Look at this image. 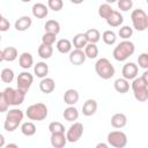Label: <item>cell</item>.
I'll list each match as a JSON object with an SVG mask.
<instances>
[{
  "instance_id": "1",
  "label": "cell",
  "mask_w": 148,
  "mask_h": 148,
  "mask_svg": "<svg viewBox=\"0 0 148 148\" xmlns=\"http://www.w3.org/2000/svg\"><path fill=\"white\" fill-rule=\"evenodd\" d=\"M134 51L135 46L131 40H123L114 47L112 56L117 61H125L134 53Z\"/></svg>"
},
{
  "instance_id": "2",
  "label": "cell",
  "mask_w": 148,
  "mask_h": 148,
  "mask_svg": "<svg viewBox=\"0 0 148 148\" xmlns=\"http://www.w3.org/2000/svg\"><path fill=\"white\" fill-rule=\"evenodd\" d=\"M23 111L20 109H10L9 111H7L6 114V119L3 123V128L7 132H14L18 125L22 123L23 120Z\"/></svg>"
},
{
  "instance_id": "3",
  "label": "cell",
  "mask_w": 148,
  "mask_h": 148,
  "mask_svg": "<svg viewBox=\"0 0 148 148\" xmlns=\"http://www.w3.org/2000/svg\"><path fill=\"white\" fill-rule=\"evenodd\" d=\"M95 71H96V74L101 79H103V80L111 79L114 75V72H116L113 65L106 58H101V59H98L96 61V64H95Z\"/></svg>"
},
{
  "instance_id": "4",
  "label": "cell",
  "mask_w": 148,
  "mask_h": 148,
  "mask_svg": "<svg viewBox=\"0 0 148 148\" xmlns=\"http://www.w3.org/2000/svg\"><path fill=\"white\" fill-rule=\"evenodd\" d=\"M25 114L30 120L42 121L47 117V108L44 103H35L28 106Z\"/></svg>"
},
{
  "instance_id": "5",
  "label": "cell",
  "mask_w": 148,
  "mask_h": 148,
  "mask_svg": "<svg viewBox=\"0 0 148 148\" xmlns=\"http://www.w3.org/2000/svg\"><path fill=\"white\" fill-rule=\"evenodd\" d=\"M131 20L133 23V28L138 31H145L148 28V16L143 9H134L131 13Z\"/></svg>"
},
{
  "instance_id": "6",
  "label": "cell",
  "mask_w": 148,
  "mask_h": 148,
  "mask_svg": "<svg viewBox=\"0 0 148 148\" xmlns=\"http://www.w3.org/2000/svg\"><path fill=\"white\" fill-rule=\"evenodd\" d=\"M2 92L5 95L7 104L12 105V106H17V105L22 104L24 101V97H25V94L21 92L20 90H17L15 88H12V87H7Z\"/></svg>"
},
{
  "instance_id": "7",
  "label": "cell",
  "mask_w": 148,
  "mask_h": 148,
  "mask_svg": "<svg viewBox=\"0 0 148 148\" xmlns=\"http://www.w3.org/2000/svg\"><path fill=\"white\" fill-rule=\"evenodd\" d=\"M108 143L113 148H124L127 145V136L121 131H112L108 134Z\"/></svg>"
},
{
  "instance_id": "8",
  "label": "cell",
  "mask_w": 148,
  "mask_h": 148,
  "mask_svg": "<svg viewBox=\"0 0 148 148\" xmlns=\"http://www.w3.org/2000/svg\"><path fill=\"white\" fill-rule=\"evenodd\" d=\"M34 82V76L29 72H22L18 74L17 80H16V89L20 90L23 94H27L28 90L30 89L31 84Z\"/></svg>"
},
{
  "instance_id": "9",
  "label": "cell",
  "mask_w": 148,
  "mask_h": 148,
  "mask_svg": "<svg viewBox=\"0 0 148 148\" xmlns=\"http://www.w3.org/2000/svg\"><path fill=\"white\" fill-rule=\"evenodd\" d=\"M83 135V125L81 123H77L75 121L74 124H72L69 126V128L67 130V133H66V139L68 142H76L81 139V136Z\"/></svg>"
},
{
  "instance_id": "10",
  "label": "cell",
  "mask_w": 148,
  "mask_h": 148,
  "mask_svg": "<svg viewBox=\"0 0 148 148\" xmlns=\"http://www.w3.org/2000/svg\"><path fill=\"white\" fill-rule=\"evenodd\" d=\"M138 72H139L138 65H135L134 62H126L123 66V69H121L123 79H125L127 81L128 80H134L138 76Z\"/></svg>"
},
{
  "instance_id": "11",
  "label": "cell",
  "mask_w": 148,
  "mask_h": 148,
  "mask_svg": "<svg viewBox=\"0 0 148 148\" xmlns=\"http://www.w3.org/2000/svg\"><path fill=\"white\" fill-rule=\"evenodd\" d=\"M86 56H84V52L83 50H76L74 49L73 51L69 52V61L72 65H75V66H80L82 65L84 61H86Z\"/></svg>"
},
{
  "instance_id": "12",
  "label": "cell",
  "mask_w": 148,
  "mask_h": 148,
  "mask_svg": "<svg viewBox=\"0 0 148 148\" xmlns=\"http://www.w3.org/2000/svg\"><path fill=\"white\" fill-rule=\"evenodd\" d=\"M106 23L112 27V28H117V27H120L124 22V17L123 15L120 14V12H117V10H113L106 18H105Z\"/></svg>"
},
{
  "instance_id": "13",
  "label": "cell",
  "mask_w": 148,
  "mask_h": 148,
  "mask_svg": "<svg viewBox=\"0 0 148 148\" xmlns=\"http://www.w3.org/2000/svg\"><path fill=\"white\" fill-rule=\"evenodd\" d=\"M50 142L53 148H64L67 143V139L65 133H53L51 134Z\"/></svg>"
},
{
  "instance_id": "14",
  "label": "cell",
  "mask_w": 148,
  "mask_h": 148,
  "mask_svg": "<svg viewBox=\"0 0 148 148\" xmlns=\"http://www.w3.org/2000/svg\"><path fill=\"white\" fill-rule=\"evenodd\" d=\"M97 106L98 105H97V102L95 99H92V98L87 99L83 103V105H82V113H83V116L90 117V116L95 114L96 111H97Z\"/></svg>"
},
{
  "instance_id": "15",
  "label": "cell",
  "mask_w": 148,
  "mask_h": 148,
  "mask_svg": "<svg viewBox=\"0 0 148 148\" xmlns=\"http://www.w3.org/2000/svg\"><path fill=\"white\" fill-rule=\"evenodd\" d=\"M32 15L37 18H44L47 16L49 14V8L46 5L42 3V2H36L34 6H32Z\"/></svg>"
},
{
  "instance_id": "16",
  "label": "cell",
  "mask_w": 148,
  "mask_h": 148,
  "mask_svg": "<svg viewBox=\"0 0 148 148\" xmlns=\"http://www.w3.org/2000/svg\"><path fill=\"white\" fill-rule=\"evenodd\" d=\"M54 88H56V82L51 77L46 76V77L42 79L40 82H39V89L44 94H51L54 90Z\"/></svg>"
},
{
  "instance_id": "17",
  "label": "cell",
  "mask_w": 148,
  "mask_h": 148,
  "mask_svg": "<svg viewBox=\"0 0 148 148\" xmlns=\"http://www.w3.org/2000/svg\"><path fill=\"white\" fill-rule=\"evenodd\" d=\"M79 97H80V95H79L77 90H75V89H67V90L65 91L62 98H64V102H65L67 105L74 106V104L77 103Z\"/></svg>"
},
{
  "instance_id": "18",
  "label": "cell",
  "mask_w": 148,
  "mask_h": 148,
  "mask_svg": "<svg viewBox=\"0 0 148 148\" xmlns=\"http://www.w3.org/2000/svg\"><path fill=\"white\" fill-rule=\"evenodd\" d=\"M31 24H32L31 17H29V16H21V17H18L15 21L14 27H15V29L17 31H25V30H28L31 27Z\"/></svg>"
},
{
  "instance_id": "19",
  "label": "cell",
  "mask_w": 148,
  "mask_h": 148,
  "mask_svg": "<svg viewBox=\"0 0 148 148\" xmlns=\"http://www.w3.org/2000/svg\"><path fill=\"white\" fill-rule=\"evenodd\" d=\"M127 124V118L124 113H114L111 117V125L114 128H123Z\"/></svg>"
},
{
  "instance_id": "20",
  "label": "cell",
  "mask_w": 148,
  "mask_h": 148,
  "mask_svg": "<svg viewBox=\"0 0 148 148\" xmlns=\"http://www.w3.org/2000/svg\"><path fill=\"white\" fill-rule=\"evenodd\" d=\"M18 64L23 69H28L34 65V58L31 53L29 52H23L18 57Z\"/></svg>"
},
{
  "instance_id": "21",
  "label": "cell",
  "mask_w": 148,
  "mask_h": 148,
  "mask_svg": "<svg viewBox=\"0 0 148 148\" xmlns=\"http://www.w3.org/2000/svg\"><path fill=\"white\" fill-rule=\"evenodd\" d=\"M34 73L37 77L44 79L46 77V75L49 74V66L46 65V62L44 61H39L34 66Z\"/></svg>"
},
{
  "instance_id": "22",
  "label": "cell",
  "mask_w": 148,
  "mask_h": 148,
  "mask_svg": "<svg viewBox=\"0 0 148 148\" xmlns=\"http://www.w3.org/2000/svg\"><path fill=\"white\" fill-rule=\"evenodd\" d=\"M56 47L57 50L62 53V54H66V53H69L72 51V42L67 38H61L57 42L56 44Z\"/></svg>"
},
{
  "instance_id": "23",
  "label": "cell",
  "mask_w": 148,
  "mask_h": 148,
  "mask_svg": "<svg viewBox=\"0 0 148 148\" xmlns=\"http://www.w3.org/2000/svg\"><path fill=\"white\" fill-rule=\"evenodd\" d=\"M44 29H45V32L53 34L57 36L60 32V23L56 20H47L46 23L44 24Z\"/></svg>"
},
{
  "instance_id": "24",
  "label": "cell",
  "mask_w": 148,
  "mask_h": 148,
  "mask_svg": "<svg viewBox=\"0 0 148 148\" xmlns=\"http://www.w3.org/2000/svg\"><path fill=\"white\" fill-rule=\"evenodd\" d=\"M2 57H3V60H5V61H8V62L14 61V60L18 57V53H17L16 47H14V46H8V47L3 49V50H2Z\"/></svg>"
},
{
  "instance_id": "25",
  "label": "cell",
  "mask_w": 148,
  "mask_h": 148,
  "mask_svg": "<svg viewBox=\"0 0 148 148\" xmlns=\"http://www.w3.org/2000/svg\"><path fill=\"white\" fill-rule=\"evenodd\" d=\"M113 87H114V90L117 92H120V94H126L128 90H130V83L127 80L123 79V77H119L114 81L113 83Z\"/></svg>"
},
{
  "instance_id": "26",
  "label": "cell",
  "mask_w": 148,
  "mask_h": 148,
  "mask_svg": "<svg viewBox=\"0 0 148 148\" xmlns=\"http://www.w3.org/2000/svg\"><path fill=\"white\" fill-rule=\"evenodd\" d=\"M87 44H88V42H87V38H86L84 34H76L73 37L72 45H74V47L76 50H83Z\"/></svg>"
},
{
  "instance_id": "27",
  "label": "cell",
  "mask_w": 148,
  "mask_h": 148,
  "mask_svg": "<svg viewBox=\"0 0 148 148\" xmlns=\"http://www.w3.org/2000/svg\"><path fill=\"white\" fill-rule=\"evenodd\" d=\"M62 116H64L65 120H67V121H74L75 123V120L79 118V111H77V109L75 106H68V108H66L64 110Z\"/></svg>"
},
{
  "instance_id": "28",
  "label": "cell",
  "mask_w": 148,
  "mask_h": 148,
  "mask_svg": "<svg viewBox=\"0 0 148 148\" xmlns=\"http://www.w3.org/2000/svg\"><path fill=\"white\" fill-rule=\"evenodd\" d=\"M84 36L87 38V42L88 43H91V44H96L99 39H101V34L97 29L95 28H91V29H88L86 32H84Z\"/></svg>"
},
{
  "instance_id": "29",
  "label": "cell",
  "mask_w": 148,
  "mask_h": 148,
  "mask_svg": "<svg viewBox=\"0 0 148 148\" xmlns=\"http://www.w3.org/2000/svg\"><path fill=\"white\" fill-rule=\"evenodd\" d=\"M131 88L133 90V92L135 91H139V90H145V89H148V82L145 81L141 76L140 77H135L131 84Z\"/></svg>"
},
{
  "instance_id": "30",
  "label": "cell",
  "mask_w": 148,
  "mask_h": 148,
  "mask_svg": "<svg viewBox=\"0 0 148 148\" xmlns=\"http://www.w3.org/2000/svg\"><path fill=\"white\" fill-rule=\"evenodd\" d=\"M21 132L25 136H32L36 133V126L32 121H25L21 125Z\"/></svg>"
},
{
  "instance_id": "31",
  "label": "cell",
  "mask_w": 148,
  "mask_h": 148,
  "mask_svg": "<svg viewBox=\"0 0 148 148\" xmlns=\"http://www.w3.org/2000/svg\"><path fill=\"white\" fill-rule=\"evenodd\" d=\"M84 56L86 58H89V59H95L97 58L98 56V47L96 44H91V43H88L84 47Z\"/></svg>"
},
{
  "instance_id": "32",
  "label": "cell",
  "mask_w": 148,
  "mask_h": 148,
  "mask_svg": "<svg viewBox=\"0 0 148 148\" xmlns=\"http://www.w3.org/2000/svg\"><path fill=\"white\" fill-rule=\"evenodd\" d=\"M102 39L106 45H113L117 40V35L112 30H105L102 34Z\"/></svg>"
},
{
  "instance_id": "33",
  "label": "cell",
  "mask_w": 148,
  "mask_h": 148,
  "mask_svg": "<svg viewBox=\"0 0 148 148\" xmlns=\"http://www.w3.org/2000/svg\"><path fill=\"white\" fill-rule=\"evenodd\" d=\"M53 54V47L52 46H47L44 44H40L38 47V56L42 59H49L51 58Z\"/></svg>"
},
{
  "instance_id": "34",
  "label": "cell",
  "mask_w": 148,
  "mask_h": 148,
  "mask_svg": "<svg viewBox=\"0 0 148 148\" xmlns=\"http://www.w3.org/2000/svg\"><path fill=\"white\" fill-rule=\"evenodd\" d=\"M1 81L5 83H10L14 80V71L10 68H3L0 73Z\"/></svg>"
},
{
  "instance_id": "35",
  "label": "cell",
  "mask_w": 148,
  "mask_h": 148,
  "mask_svg": "<svg viewBox=\"0 0 148 148\" xmlns=\"http://www.w3.org/2000/svg\"><path fill=\"white\" fill-rule=\"evenodd\" d=\"M118 35H119V37L123 38L124 40H128V38L132 37V35H133V29H132L130 25H123V27L119 28Z\"/></svg>"
},
{
  "instance_id": "36",
  "label": "cell",
  "mask_w": 148,
  "mask_h": 148,
  "mask_svg": "<svg viewBox=\"0 0 148 148\" xmlns=\"http://www.w3.org/2000/svg\"><path fill=\"white\" fill-rule=\"evenodd\" d=\"M112 12H113V9H112V7H111L109 3H103V5H101L99 8H98V15H99L102 18H106Z\"/></svg>"
},
{
  "instance_id": "37",
  "label": "cell",
  "mask_w": 148,
  "mask_h": 148,
  "mask_svg": "<svg viewBox=\"0 0 148 148\" xmlns=\"http://www.w3.org/2000/svg\"><path fill=\"white\" fill-rule=\"evenodd\" d=\"M49 130L51 134L53 133H65V126L60 121H52L49 125Z\"/></svg>"
},
{
  "instance_id": "38",
  "label": "cell",
  "mask_w": 148,
  "mask_h": 148,
  "mask_svg": "<svg viewBox=\"0 0 148 148\" xmlns=\"http://www.w3.org/2000/svg\"><path fill=\"white\" fill-rule=\"evenodd\" d=\"M64 7L62 0H49L47 1V8L52 9L53 12H59Z\"/></svg>"
},
{
  "instance_id": "39",
  "label": "cell",
  "mask_w": 148,
  "mask_h": 148,
  "mask_svg": "<svg viewBox=\"0 0 148 148\" xmlns=\"http://www.w3.org/2000/svg\"><path fill=\"white\" fill-rule=\"evenodd\" d=\"M54 42H56V35H53V34L45 32V34L42 36V44H44V45L52 46Z\"/></svg>"
},
{
  "instance_id": "40",
  "label": "cell",
  "mask_w": 148,
  "mask_h": 148,
  "mask_svg": "<svg viewBox=\"0 0 148 148\" xmlns=\"http://www.w3.org/2000/svg\"><path fill=\"white\" fill-rule=\"evenodd\" d=\"M117 5H118V8L120 10L127 12V10H130L133 7V1L132 0H119L117 2Z\"/></svg>"
},
{
  "instance_id": "41",
  "label": "cell",
  "mask_w": 148,
  "mask_h": 148,
  "mask_svg": "<svg viewBox=\"0 0 148 148\" xmlns=\"http://www.w3.org/2000/svg\"><path fill=\"white\" fill-rule=\"evenodd\" d=\"M133 94H134V98L139 102H146L148 99V89L139 90V91H135Z\"/></svg>"
},
{
  "instance_id": "42",
  "label": "cell",
  "mask_w": 148,
  "mask_h": 148,
  "mask_svg": "<svg viewBox=\"0 0 148 148\" xmlns=\"http://www.w3.org/2000/svg\"><path fill=\"white\" fill-rule=\"evenodd\" d=\"M138 65H139V67H141L143 69L148 68V54L147 53H141L138 57Z\"/></svg>"
},
{
  "instance_id": "43",
  "label": "cell",
  "mask_w": 148,
  "mask_h": 148,
  "mask_svg": "<svg viewBox=\"0 0 148 148\" xmlns=\"http://www.w3.org/2000/svg\"><path fill=\"white\" fill-rule=\"evenodd\" d=\"M8 104H7V102H6V98H5V95H3V92L1 91L0 92V112H6V111H8Z\"/></svg>"
},
{
  "instance_id": "44",
  "label": "cell",
  "mask_w": 148,
  "mask_h": 148,
  "mask_svg": "<svg viewBox=\"0 0 148 148\" xmlns=\"http://www.w3.org/2000/svg\"><path fill=\"white\" fill-rule=\"evenodd\" d=\"M9 27H10L9 21H8L6 17L2 16V18L0 20V31H1V32H5V31H7V30L9 29Z\"/></svg>"
},
{
  "instance_id": "45",
  "label": "cell",
  "mask_w": 148,
  "mask_h": 148,
  "mask_svg": "<svg viewBox=\"0 0 148 148\" xmlns=\"http://www.w3.org/2000/svg\"><path fill=\"white\" fill-rule=\"evenodd\" d=\"M95 148H109V145L108 143H105V142H99V143H97L96 145V147Z\"/></svg>"
},
{
  "instance_id": "46",
  "label": "cell",
  "mask_w": 148,
  "mask_h": 148,
  "mask_svg": "<svg viewBox=\"0 0 148 148\" xmlns=\"http://www.w3.org/2000/svg\"><path fill=\"white\" fill-rule=\"evenodd\" d=\"M5 143H6V140H5V136L2 134H0V148L5 147Z\"/></svg>"
},
{
  "instance_id": "47",
  "label": "cell",
  "mask_w": 148,
  "mask_h": 148,
  "mask_svg": "<svg viewBox=\"0 0 148 148\" xmlns=\"http://www.w3.org/2000/svg\"><path fill=\"white\" fill-rule=\"evenodd\" d=\"M5 148H18V146L16 143H8L5 146Z\"/></svg>"
},
{
  "instance_id": "48",
  "label": "cell",
  "mask_w": 148,
  "mask_h": 148,
  "mask_svg": "<svg viewBox=\"0 0 148 148\" xmlns=\"http://www.w3.org/2000/svg\"><path fill=\"white\" fill-rule=\"evenodd\" d=\"M141 77H142V79H143L145 81H147V82H148V72H147V71H145Z\"/></svg>"
},
{
  "instance_id": "49",
  "label": "cell",
  "mask_w": 148,
  "mask_h": 148,
  "mask_svg": "<svg viewBox=\"0 0 148 148\" xmlns=\"http://www.w3.org/2000/svg\"><path fill=\"white\" fill-rule=\"evenodd\" d=\"M1 61H3V57H2V51L0 50V62Z\"/></svg>"
},
{
  "instance_id": "50",
  "label": "cell",
  "mask_w": 148,
  "mask_h": 148,
  "mask_svg": "<svg viewBox=\"0 0 148 148\" xmlns=\"http://www.w3.org/2000/svg\"><path fill=\"white\" fill-rule=\"evenodd\" d=\"M1 18H2V15H1V14H0V20H1Z\"/></svg>"
},
{
  "instance_id": "51",
  "label": "cell",
  "mask_w": 148,
  "mask_h": 148,
  "mask_svg": "<svg viewBox=\"0 0 148 148\" xmlns=\"http://www.w3.org/2000/svg\"><path fill=\"white\" fill-rule=\"evenodd\" d=\"M0 43H1V36H0Z\"/></svg>"
}]
</instances>
